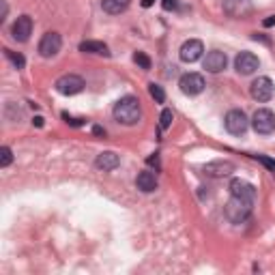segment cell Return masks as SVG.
Instances as JSON below:
<instances>
[{"instance_id": "6da1fadb", "label": "cell", "mask_w": 275, "mask_h": 275, "mask_svg": "<svg viewBox=\"0 0 275 275\" xmlns=\"http://www.w3.org/2000/svg\"><path fill=\"white\" fill-rule=\"evenodd\" d=\"M140 116H142V107H140L138 97L127 95V97H123V99L116 101V105H114V119H116V123L131 127V125H135L138 121H140Z\"/></svg>"}, {"instance_id": "7a4b0ae2", "label": "cell", "mask_w": 275, "mask_h": 275, "mask_svg": "<svg viewBox=\"0 0 275 275\" xmlns=\"http://www.w3.org/2000/svg\"><path fill=\"white\" fill-rule=\"evenodd\" d=\"M252 206H254V200H245V198H237V196H230V200L226 202V206H224V215L232 224H243V222L250 219Z\"/></svg>"}, {"instance_id": "3957f363", "label": "cell", "mask_w": 275, "mask_h": 275, "mask_svg": "<svg viewBox=\"0 0 275 275\" xmlns=\"http://www.w3.org/2000/svg\"><path fill=\"white\" fill-rule=\"evenodd\" d=\"M252 127H254V131L260 135H271L275 131V114L271 110H267V107L256 110L252 116Z\"/></svg>"}, {"instance_id": "277c9868", "label": "cell", "mask_w": 275, "mask_h": 275, "mask_svg": "<svg viewBox=\"0 0 275 275\" xmlns=\"http://www.w3.org/2000/svg\"><path fill=\"white\" fill-rule=\"evenodd\" d=\"M224 125H226V131H228V133H232V135H243L245 131H248L250 121H248V116H245L243 110H230L228 114H226Z\"/></svg>"}, {"instance_id": "5b68a950", "label": "cell", "mask_w": 275, "mask_h": 275, "mask_svg": "<svg viewBox=\"0 0 275 275\" xmlns=\"http://www.w3.org/2000/svg\"><path fill=\"white\" fill-rule=\"evenodd\" d=\"M54 86H56V91L61 95L71 97V95H77V93L84 91V80L80 75H75V73H67L63 77H58Z\"/></svg>"}, {"instance_id": "8992f818", "label": "cell", "mask_w": 275, "mask_h": 275, "mask_svg": "<svg viewBox=\"0 0 275 275\" xmlns=\"http://www.w3.org/2000/svg\"><path fill=\"white\" fill-rule=\"evenodd\" d=\"M61 47H63V37L54 31H50L41 37V41H39V54L43 58H52L61 52Z\"/></svg>"}, {"instance_id": "52a82bcc", "label": "cell", "mask_w": 275, "mask_h": 275, "mask_svg": "<svg viewBox=\"0 0 275 275\" xmlns=\"http://www.w3.org/2000/svg\"><path fill=\"white\" fill-rule=\"evenodd\" d=\"M273 93H275V86H273V82H271V77L260 75L258 80L252 82V97H254L256 101H260V103L271 101Z\"/></svg>"}, {"instance_id": "ba28073f", "label": "cell", "mask_w": 275, "mask_h": 275, "mask_svg": "<svg viewBox=\"0 0 275 275\" xmlns=\"http://www.w3.org/2000/svg\"><path fill=\"white\" fill-rule=\"evenodd\" d=\"M179 86H181V91H183L185 95L194 97V95H200V93L204 91L206 82H204V77H202L200 73H185V75L181 77Z\"/></svg>"}, {"instance_id": "9c48e42d", "label": "cell", "mask_w": 275, "mask_h": 275, "mask_svg": "<svg viewBox=\"0 0 275 275\" xmlns=\"http://www.w3.org/2000/svg\"><path fill=\"white\" fill-rule=\"evenodd\" d=\"M202 52H204V45L200 39H189V41H185L181 45L179 56L183 63H196L198 58H202Z\"/></svg>"}, {"instance_id": "30bf717a", "label": "cell", "mask_w": 275, "mask_h": 275, "mask_svg": "<svg viewBox=\"0 0 275 275\" xmlns=\"http://www.w3.org/2000/svg\"><path fill=\"white\" fill-rule=\"evenodd\" d=\"M234 67H237V71L241 75H252L256 69L260 67V61L256 54L252 52H241L237 58H234Z\"/></svg>"}, {"instance_id": "8fae6325", "label": "cell", "mask_w": 275, "mask_h": 275, "mask_svg": "<svg viewBox=\"0 0 275 275\" xmlns=\"http://www.w3.org/2000/svg\"><path fill=\"white\" fill-rule=\"evenodd\" d=\"M202 172L206 176H213V179H224V176H228L234 172V163L228 161V159H217V161H211V163H206Z\"/></svg>"}, {"instance_id": "7c38bea8", "label": "cell", "mask_w": 275, "mask_h": 275, "mask_svg": "<svg viewBox=\"0 0 275 275\" xmlns=\"http://www.w3.org/2000/svg\"><path fill=\"white\" fill-rule=\"evenodd\" d=\"M228 189H230V196H237V198H245V200L256 198V187H254L252 183L243 181V179H232Z\"/></svg>"}, {"instance_id": "4fadbf2b", "label": "cell", "mask_w": 275, "mask_h": 275, "mask_svg": "<svg viewBox=\"0 0 275 275\" xmlns=\"http://www.w3.org/2000/svg\"><path fill=\"white\" fill-rule=\"evenodd\" d=\"M11 33H13L15 41H22V43L28 41V39H31V35H33V19L28 17V15H19V17L15 19Z\"/></svg>"}, {"instance_id": "5bb4252c", "label": "cell", "mask_w": 275, "mask_h": 275, "mask_svg": "<svg viewBox=\"0 0 275 275\" xmlns=\"http://www.w3.org/2000/svg\"><path fill=\"white\" fill-rule=\"evenodd\" d=\"M226 63H228L226 54L219 52V50H213V52H209V54L204 56L202 67H204L209 73H219V71H224V69H226Z\"/></svg>"}, {"instance_id": "9a60e30c", "label": "cell", "mask_w": 275, "mask_h": 275, "mask_svg": "<svg viewBox=\"0 0 275 275\" xmlns=\"http://www.w3.org/2000/svg\"><path fill=\"white\" fill-rule=\"evenodd\" d=\"M95 166L99 170H103V172H112V170H116L121 166V157L116 155L114 151H103V153L97 155Z\"/></svg>"}, {"instance_id": "2e32d148", "label": "cell", "mask_w": 275, "mask_h": 275, "mask_svg": "<svg viewBox=\"0 0 275 275\" xmlns=\"http://www.w3.org/2000/svg\"><path fill=\"white\" fill-rule=\"evenodd\" d=\"M135 185H138V189L144 191V194H151L157 189V179H155V174L149 172V170H144L138 174V179H135Z\"/></svg>"}, {"instance_id": "e0dca14e", "label": "cell", "mask_w": 275, "mask_h": 275, "mask_svg": "<svg viewBox=\"0 0 275 275\" xmlns=\"http://www.w3.org/2000/svg\"><path fill=\"white\" fill-rule=\"evenodd\" d=\"M80 52L84 54H101V56H110L107 45L103 41H82L80 43Z\"/></svg>"}, {"instance_id": "ac0fdd59", "label": "cell", "mask_w": 275, "mask_h": 275, "mask_svg": "<svg viewBox=\"0 0 275 275\" xmlns=\"http://www.w3.org/2000/svg\"><path fill=\"white\" fill-rule=\"evenodd\" d=\"M131 0H103L101 3V9L105 13H110V15H119L123 13L127 7H129Z\"/></svg>"}, {"instance_id": "d6986e66", "label": "cell", "mask_w": 275, "mask_h": 275, "mask_svg": "<svg viewBox=\"0 0 275 275\" xmlns=\"http://www.w3.org/2000/svg\"><path fill=\"white\" fill-rule=\"evenodd\" d=\"M5 56L11 61L13 65H15V69H24V65H26V58L22 56V54H15L13 50H9V47H5Z\"/></svg>"}, {"instance_id": "ffe728a7", "label": "cell", "mask_w": 275, "mask_h": 275, "mask_svg": "<svg viewBox=\"0 0 275 275\" xmlns=\"http://www.w3.org/2000/svg\"><path fill=\"white\" fill-rule=\"evenodd\" d=\"M149 93H151V97H153L157 103H163V101H166V91H163L159 84H155V82L149 84Z\"/></svg>"}, {"instance_id": "44dd1931", "label": "cell", "mask_w": 275, "mask_h": 275, "mask_svg": "<svg viewBox=\"0 0 275 275\" xmlns=\"http://www.w3.org/2000/svg\"><path fill=\"white\" fill-rule=\"evenodd\" d=\"M11 161H13V151L9 149V146H3V149H0V168L11 166Z\"/></svg>"}, {"instance_id": "7402d4cb", "label": "cell", "mask_w": 275, "mask_h": 275, "mask_svg": "<svg viewBox=\"0 0 275 275\" xmlns=\"http://www.w3.org/2000/svg\"><path fill=\"white\" fill-rule=\"evenodd\" d=\"M133 61H135V65L140 67V69H144V71H149V69H151V58L146 56L144 52H135L133 54Z\"/></svg>"}, {"instance_id": "603a6c76", "label": "cell", "mask_w": 275, "mask_h": 275, "mask_svg": "<svg viewBox=\"0 0 275 275\" xmlns=\"http://www.w3.org/2000/svg\"><path fill=\"white\" fill-rule=\"evenodd\" d=\"M172 121H174V114H172V110L166 107V110L161 112V116H159V127L161 129H168V127L172 125Z\"/></svg>"}, {"instance_id": "cb8c5ba5", "label": "cell", "mask_w": 275, "mask_h": 275, "mask_svg": "<svg viewBox=\"0 0 275 275\" xmlns=\"http://www.w3.org/2000/svg\"><path fill=\"white\" fill-rule=\"evenodd\" d=\"M252 157H254L256 161H260V163H262L269 172H273V174H275V159H271V157H267V155H252Z\"/></svg>"}, {"instance_id": "d4e9b609", "label": "cell", "mask_w": 275, "mask_h": 275, "mask_svg": "<svg viewBox=\"0 0 275 275\" xmlns=\"http://www.w3.org/2000/svg\"><path fill=\"white\" fill-rule=\"evenodd\" d=\"M63 119H65V121H67L69 125H71V127H82V125L86 123L84 119H73V116H69L67 112H63Z\"/></svg>"}, {"instance_id": "484cf974", "label": "cell", "mask_w": 275, "mask_h": 275, "mask_svg": "<svg viewBox=\"0 0 275 275\" xmlns=\"http://www.w3.org/2000/svg\"><path fill=\"white\" fill-rule=\"evenodd\" d=\"M161 7H163V11H174L179 7V3L176 0H161Z\"/></svg>"}, {"instance_id": "4316f807", "label": "cell", "mask_w": 275, "mask_h": 275, "mask_svg": "<svg viewBox=\"0 0 275 275\" xmlns=\"http://www.w3.org/2000/svg\"><path fill=\"white\" fill-rule=\"evenodd\" d=\"M262 26H264V28H271V26H275V15L264 17V19H262Z\"/></svg>"}, {"instance_id": "83f0119b", "label": "cell", "mask_w": 275, "mask_h": 275, "mask_svg": "<svg viewBox=\"0 0 275 275\" xmlns=\"http://www.w3.org/2000/svg\"><path fill=\"white\" fill-rule=\"evenodd\" d=\"M149 166H155V168H159V157H157V153H155V157H149Z\"/></svg>"}, {"instance_id": "f1b7e54d", "label": "cell", "mask_w": 275, "mask_h": 275, "mask_svg": "<svg viewBox=\"0 0 275 275\" xmlns=\"http://www.w3.org/2000/svg\"><path fill=\"white\" fill-rule=\"evenodd\" d=\"M33 125H35V127H43V125H45V119H43V116H35Z\"/></svg>"}, {"instance_id": "f546056e", "label": "cell", "mask_w": 275, "mask_h": 275, "mask_svg": "<svg viewBox=\"0 0 275 275\" xmlns=\"http://www.w3.org/2000/svg\"><path fill=\"white\" fill-rule=\"evenodd\" d=\"M93 133L95 135H105V129H103V127H99V125H95L93 127Z\"/></svg>"}, {"instance_id": "4dcf8cb0", "label": "cell", "mask_w": 275, "mask_h": 275, "mask_svg": "<svg viewBox=\"0 0 275 275\" xmlns=\"http://www.w3.org/2000/svg\"><path fill=\"white\" fill-rule=\"evenodd\" d=\"M7 13H9V7H7V3H5V0H3V15H0V22H5Z\"/></svg>"}, {"instance_id": "1f68e13d", "label": "cell", "mask_w": 275, "mask_h": 275, "mask_svg": "<svg viewBox=\"0 0 275 275\" xmlns=\"http://www.w3.org/2000/svg\"><path fill=\"white\" fill-rule=\"evenodd\" d=\"M144 9H149V7H153L155 5V0H142V3H140Z\"/></svg>"}]
</instances>
